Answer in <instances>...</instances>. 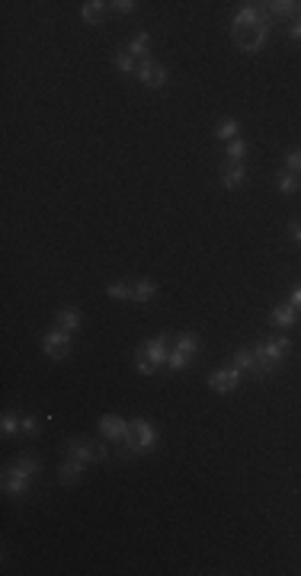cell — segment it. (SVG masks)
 Listing matches in <instances>:
<instances>
[{
    "instance_id": "cell-19",
    "label": "cell",
    "mask_w": 301,
    "mask_h": 576,
    "mask_svg": "<svg viewBox=\"0 0 301 576\" xmlns=\"http://www.w3.org/2000/svg\"><path fill=\"white\" fill-rule=\"evenodd\" d=\"M154 295H157V282H154V278H138V282L132 285V301H138V305L154 301Z\"/></svg>"
},
{
    "instance_id": "cell-18",
    "label": "cell",
    "mask_w": 301,
    "mask_h": 576,
    "mask_svg": "<svg viewBox=\"0 0 301 576\" xmlns=\"http://www.w3.org/2000/svg\"><path fill=\"white\" fill-rule=\"evenodd\" d=\"M231 368H238L240 375H257V355H253V349H238L231 355Z\"/></svg>"
},
{
    "instance_id": "cell-17",
    "label": "cell",
    "mask_w": 301,
    "mask_h": 576,
    "mask_svg": "<svg viewBox=\"0 0 301 576\" xmlns=\"http://www.w3.org/2000/svg\"><path fill=\"white\" fill-rule=\"evenodd\" d=\"M269 13H273V20H298L301 16V4H295V0H276V4H266Z\"/></svg>"
},
{
    "instance_id": "cell-26",
    "label": "cell",
    "mask_w": 301,
    "mask_h": 576,
    "mask_svg": "<svg viewBox=\"0 0 301 576\" xmlns=\"http://www.w3.org/2000/svg\"><path fill=\"white\" fill-rule=\"evenodd\" d=\"M224 154H228V160H234V164H244V157L250 154V147H247L244 138H234L231 145L224 147Z\"/></svg>"
},
{
    "instance_id": "cell-15",
    "label": "cell",
    "mask_w": 301,
    "mask_h": 576,
    "mask_svg": "<svg viewBox=\"0 0 301 576\" xmlns=\"http://www.w3.org/2000/svg\"><path fill=\"white\" fill-rule=\"evenodd\" d=\"M106 10H109V4H103V0H87L84 7H80V16H84L87 26H103Z\"/></svg>"
},
{
    "instance_id": "cell-7",
    "label": "cell",
    "mask_w": 301,
    "mask_h": 576,
    "mask_svg": "<svg viewBox=\"0 0 301 576\" xmlns=\"http://www.w3.org/2000/svg\"><path fill=\"white\" fill-rule=\"evenodd\" d=\"M70 349H74V336L64 333V330H58V326H51L49 333L42 336V353L49 355V359H55V362L68 359Z\"/></svg>"
},
{
    "instance_id": "cell-16",
    "label": "cell",
    "mask_w": 301,
    "mask_h": 576,
    "mask_svg": "<svg viewBox=\"0 0 301 576\" xmlns=\"http://www.w3.org/2000/svg\"><path fill=\"white\" fill-rule=\"evenodd\" d=\"M173 349L192 359V355H199V349H202V340H199V333L186 330V333H176V336H173Z\"/></svg>"
},
{
    "instance_id": "cell-13",
    "label": "cell",
    "mask_w": 301,
    "mask_h": 576,
    "mask_svg": "<svg viewBox=\"0 0 301 576\" xmlns=\"http://www.w3.org/2000/svg\"><path fill=\"white\" fill-rule=\"evenodd\" d=\"M80 320H84V317H80L78 307H61V311L55 314V326H58V330H64V333H70V336L80 330Z\"/></svg>"
},
{
    "instance_id": "cell-21",
    "label": "cell",
    "mask_w": 301,
    "mask_h": 576,
    "mask_svg": "<svg viewBox=\"0 0 301 576\" xmlns=\"http://www.w3.org/2000/svg\"><path fill=\"white\" fill-rule=\"evenodd\" d=\"M128 55L135 58V61H145V58H151V35L147 32H138L128 42Z\"/></svg>"
},
{
    "instance_id": "cell-14",
    "label": "cell",
    "mask_w": 301,
    "mask_h": 576,
    "mask_svg": "<svg viewBox=\"0 0 301 576\" xmlns=\"http://www.w3.org/2000/svg\"><path fill=\"white\" fill-rule=\"evenodd\" d=\"M84 461H74V458H68L61 467H58V484H64V486H74V484H80V477H84Z\"/></svg>"
},
{
    "instance_id": "cell-4",
    "label": "cell",
    "mask_w": 301,
    "mask_h": 576,
    "mask_svg": "<svg viewBox=\"0 0 301 576\" xmlns=\"http://www.w3.org/2000/svg\"><path fill=\"white\" fill-rule=\"evenodd\" d=\"M292 353V340L288 336H269V340H259L253 346L257 355V375H276L282 365V359Z\"/></svg>"
},
{
    "instance_id": "cell-12",
    "label": "cell",
    "mask_w": 301,
    "mask_h": 576,
    "mask_svg": "<svg viewBox=\"0 0 301 576\" xmlns=\"http://www.w3.org/2000/svg\"><path fill=\"white\" fill-rule=\"evenodd\" d=\"M298 317H301V311L298 307H292L285 301V305H276L273 311H269V324L273 326H295L298 324Z\"/></svg>"
},
{
    "instance_id": "cell-25",
    "label": "cell",
    "mask_w": 301,
    "mask_h": 576,
    "mask_svg": "<svg viewBox=\"0 0 301 576\" xmlns=\"http://www.w3.org/2000/svg\"><path fill=\"white\" fill-rule=\"evenodd\" d=\"M106 295H109L112 301H125V298H132V285H128L125 278H116V282L106 285Z\"/></svg>"
},
{
    "instance_id": "cell-22",
    "label": "cell",
    "mask_w": 301,
    "mask_h": 576,
    "mask_svg": "<svg viewBox=\"0 0 301 576\" xmlns=\"http://www.w3.org/2000/svg\"><path fill=\"white\" fill-rule=\"evenodd\" d=\"M238 135H240V122H238V118H221V122L215 125V138L224 141V145H231Z\"/></svg>"
},
{
    "instance_id": "cell-8",
    "label": "cell",
    "mask_w": 301,
    "mask_h": 576,
    "mask_svg": "<svg viewBox=\"0 0 301 576\" xmlns=\"http://www.w3.org/2000/svg\"><path fill=\"white\" fill-rule=\"evenodd\" d=\"M240 372L238 368H218V372H211L209 375V388L215 391V394H234V391L240 388Z\"/></svg>"
},
{
    "instance_id": "cell-29",
    "label": "cell",
    "mask_w": 301,
    "mask_h": 576,
    "mask_svg": "<svg viewBox=\"0 0 301 576\" xmlns=\"http://www.w3.org/2000/svg\"><path fill=\"white\" fill-rule=\"evenodd\" d=\"M285 170H292V173L301 176V147H295V151L285 154Z\"/></svg>"
},
{
    "instance_id": "cell-28",
    "label": "cell",
    "mask_w": 301,
    "mask_h": 576,
    "mask_svg": "<svg viewBox=\"0 0 301 576\" xmlns=\"http://www.w3.org/2000/svg\"><path fill=\"white\" fill-rule=\"evenodd\" d=\"M190 355H183V353H176V349H170V355H167V368L170 372H186L190 368Z\"/></svg>"
},
{
    "instance_id": "cell-24",
    "label": "cell",
    "mask_w": 301,
    "mask_h": 576,
    "mask_svg": "<svg viewBox=\"0 0 301 576\" xmlns=\"http://www.w3.org/2000/svg\"><path fill=\"white\" fill-rule=\"evenodd\" d=\"M112 64H116V71H119V74H135V68H138V61L128 55V49L116 51V55H112Z\"/></svg>"
},
{
    "instance_id": "cell-32",
    "label": "cell",
    "mask_w": 301,
    "mask_h": 576,
    "mask_svg": "<svg viewBox=\"0 0 301 576\" xmlns=\"http://www.w3.org/2000/svg\"><path fill=\"white\" fill-rule=\"evenodd\" d=\"M288 305L298 307V311H301V282H295V285H292V292H288Z\"/></svg>"
},
{
    "instance_id": "cell-27",
    "label": "cell",
    "mask_w": 301,
    "mask_h": 576,
    "mask_svg": "<svg viewBox=\"0 0 301 576\" xmlns=\"http://www.w3.org/2000/svg\"><path fill=\"white\" fill-rule=\"evenodd\" d=\"M13 467H20V471H26L29 477H35L42 465H39V458H35V455H20V458L13 461Z\"/></svg>"
},
{
    "instance_id": "cell-20",
    "label": "cell",
    "mask_w": 301,
    "mask_h": 576,
    "mask_svg": "<svg viewBox=\"0 0 301 576\" xmlns=\"http://www.w3.org/2000/svg\"><path fill=\"white\" fill-rule=\"evenodd\" d=\"M276 189H279L282 195H295L301 189V176L292 173V170H279V173H276Z\"/></svg>"
},
{
    "instance_id": "cell-1",
    "label": "cell",
    "mask_w": 301,
    "mask_h": 576,
    "mask_svg": "<svg viewBox=\"0 0 301 576\" xmlns=\"http://www.w3.org/2000/svg\"><path fill=\"white\" fill-rule=\"evenodd\" d=\"M269 29H273V13L266 4H244L231 20V39L240 51H259L269 42Z\"/></svg>"
},
{
    "instance_id": "cell-2",
    "label": "cell",
    "mask_w": 301,
    "mask_h": 576,
    "mask_svg": "<svg viewBox=\"0 0 301 576\" xmlns=\"http://www.w3.org/2000/svg\"><path fill=\"white\" fill-rule=\"evenodd\" d=\"M157 448V426L151 419H128V439L119 445V461H128L135 455H147Z\"/></svg>"
},
{
    "instance_id": "cell-34",
    "label": "cell",
    "mask_w": 301,
    "mask_h": 576,
    "mask_svg": "<svg viewBox=\"0 0 301 576\" xmlns=\"http://www.w3.org/2000/svg\"><path fill=\"white\" fill-rule=\"evenodd\" d=\"M288 237H292V243H298V247H301V221H292V228H288Z\"/></svg>"
},
{
    "instance_id": "cell-5",
    "label": "cell",
    "mask_w": 301,
    "mask_h": 576,
    "mask_svg": "<svg viewBox=\"0 0 301 576\" xmlns=\"http://www.w3.org/2000/svg\"><path fill=\"white\" fill-rule=\"evenodd\" d=\"M135 77H138V84H145L147 90H161V87H167L170 71L164 68L161 61H154V58H145V61H138V68H135Z\"/></svg>"
},
{
    "instance_id": "cell-9",
    "label": "cell",
    "mask_w": 301,
    "mask_h": 576,
    "mask_svg": "<svg viewBox=\"0 0 301 576\" xmlns=\"http://www.w3.org/2000/svg\"><path fill=\"white\" fill-rule=\"evenodd\" d=\"M99 436L106 439V442H125L128 439V419H122L119 413H106L103 419H99Z\"/></svg>"
},
{
    "instance_id": "cell-3",
    "label": "cell",
    "mask_w": 301,
    "mask_h": 576,
    "mask_svg": "<svg viewBox=\"0 0 301 576\" xmlns=\"http://www.w3.org/2000/svg\"><path fill=\"white\" fill-rule=\"evenodd\" d=\"M173 349V336L170 333H161L154 340H147L145 346H138L135 353V368H138V375H157L161 368H167V355Z\"/></svg>"
},
{
    "instance_id": "cell-31",
    "label": "cell",
    "mask_w": 301,
    "mask_h": 576,
    "mask_svg": "<svg viewBox=\"0 0 301 576\" xmlns=\"http://www.w3.org/2000/svg\"><path fill=\"white\" fill-rule=\"evenodd\" d=\"M23 432H26V436H39V419H35V417H23Z\"/></svg>"
},
{
    "instance_id": "cell-30",
    "label": "cell",
    "mask_w": 301,
    "mask_h": 576,
    "mask_svg": "<svg viewBox=\"0 0 301 576\" xmlns=\"http://www.w3.org/2000/svg\"><path fill=\"white\" fill-rule=\"evenodd\" d=\"M109 7L116 10V13L128 16V13H135V7H138V4H135V0H116V4H109Z\"/></svg>"
},
{
    "instance_id": "cell-10",
    "label": "cell",
    "mask_w": 301,
    "mask_h": 576,
    "mask_svg": "<svg viewBox=\"0 0 301 576\" xmlns=\"http://www.w3.org/2000/svg\"><path fill=\"white\" fill-rule=\"evenodd\" d=\"M29 480L32 477H29L26 471L10 465L7 471H4V480H0V484H4V493H7V496H23V493H29Z\"/></svg>"
},
{
    "instance_id": "cell-6",
    "label": "cell",
    "mask_w": 301,
    "mask_h": 576,
    "mask_svg": "<svg viewBox=\"0 0 301 576\" xmlns=\"http://www.w3.org/2000/svg\"><path fill=\"white\" fill-rule=\"evenodd\" d=\"M64 455L74 461H84V465H93V461L106 458V445L87 442V439H68V442H64Z\"/></svg>"
},
{
    "instance_id": "cell-23",
    "label": "cell",
    "mask_w": 301,
    "mask_h": 576,
    "mask_svg": "<svg viewBox=\"0 0 301 576\" xmlns=\"http://www.w3.org/2000/svg\"><path fill=\"white\" fill-rule=\"evenodd\" d=\"M0 432H4V439H13L16 432H23V417H20V413L7 410V413L0 417Z\"/></svg>"
},
{
    "instance_id": "cell-33",
    "label": "cell",
    "mask_w": 301,
    "mask_h": 576,
    "mask_svg": "<svg viewBox=\"0 0 301 576\" xmlns=\"http://www.w3.org/2000/svg\"><path fill=\"white\" fill-rule=\"evenodd\" d=\"M288 42H301V16L292 20V26H288Z\"/></svg>"
},
{
    "instance_id": "cell-11",
    "label": "cell",
    "mask_w": 301,
    "mask_h": 576,
    "mask_svg": "<svg viewBox=\"0 0 301 576\" xmlns=\"http://www.w3.org/2000/svg\"><path fill=\"white\" fill-rule=\"evenodd\" d=\"M247 176H250L247 167L244 164H234V160H228V164L218 170V183H221L224 189H240L247 183Z\"/></svg>"
}]
</instances>
